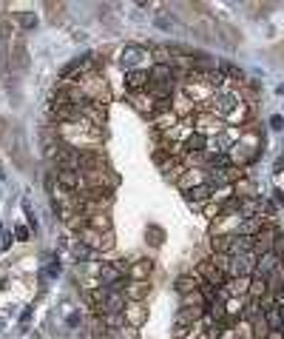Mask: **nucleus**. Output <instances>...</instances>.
Instances as JSON below:
<instances>
[{"label": "nucleus", "mask_w": 284, "mask_h": 339, "mask_svg": "<svg viewBox=\"0 0 284 339\" xmlns=\"http://www.w3.org/2000/svg\"><path fill=\"white\" fill-rule=\"evenodd\" d=\"M74 83H80L85 97L91 103H97V106H108L111 103V86H108V77H102V74H83Z\"/></svg>", "instance_id": "1"}, {"label": "nucleus", "mask_w": 284, "mask_h": 339, "mask_svg": "<svg viewBox=\"0 0 284 339\" xmlns=\"http://www.w3.org/2000/svg\"><path fill=\"white\" fill-rule=\"evenodd\" d=\"M148 60V46H136L128 43L125 49L120 51V66L125 72H134V69H142V63Z\"/></svg>", "instance_id": "3"}, {"label": "nucleus", "mask_w": 284, "mask_h": 339, "mask_svg": "<svg viewBox=\"0 0 284 339\" xmlns=\"http://www.w3.org/2000/svg\"><path fill=\"white\" fill-rule=\"evenodd\" d=\"M151 83H179L176 74H173V66L170 63H154L151 66Z\"/></svg>", "instance_id": "12"}, {"label": "nucleus", "mask_w": 284, "mask_h": 339, "mask_svg": "<svg viewBox=\"0 0 284 339\" xmlns=\"http://www.w3.org/2000/svg\"><path fill=\"white\" fill-rule=\"evenodd\" d=\"M199 285H202V276H199V274H182V276L176 280V291H179L182 296L191 294V291H196Z\"/></svg>", "instance_id": "14"}, {"label": "nucleus", "mask_w": 284, "mask_h": 339, "mask_svg": "<svg viewBox=\"0 0 284 339\" xmlns=\"http://www.w3.org/2000/svg\"><path fill=\"white\" fill-rule=\"evenodd\" d=\"M14 63L20 66V69H26V66H28V57H26V43H23V40H17V43H14Z\"/></svg>", "instance_id": "20"}, {"label": "nucleus", "mask_w": 284, "mask_h": 339, "mask_svg": "<svg viewBox=\"0 0 284 339\" xmlns=\"http://www.w3.org/2000/svg\"><path fill=\"white\" fill-rule=\"evenodd\" d=\"M281 336H284V328H281Z\"/></svg>", "instance_id": "28"}, {"label": "nucleus", "mask_w": 284, "mask_h": 339, "mask_svg": "<svg viewBox=\"0 0 284 339\" xmlns=\"http://www.w3.org/2000/svg\"><path fill=\"white\" fill-rule=\"evenodd\" d=\"M281 126H284V120H281L278 114H276V117H270V129H276V131H278Z\"/></svg>", "instance_id": "25"}, {"label": "nucleus", "mask_w": 284, "mask_h": 339, "mask_svg": "<svg viewBox=\"0 0 284 339\" xmlns=\"http://www.w3.org/2000/svg\"><path fill=\"white\" fill-rule=\"evenodd\" d=\"M281 168H284V157H278V160H276V168H273V171L278 174V171H281Z\"/></svg>", "instance_id": "27"}, {"label": "nucleus", "mask_w": 284, "mask_h": 339, "mask_svg": "<svg viewBox=\"0 0 284 339\" xmlns=\"http://www.w3.org/2000/svg\"><path fill=\"white\" fill-rule=\"evenodd\" d=\"M207 140H210V137H205L202 131L193 129L191 134L179 143V154H205L207 151Z\"/></svg>", "instance_id": "6"}, {"label": "nucleus", "mask_w": 284, "mask_h": 339, "mask_svg": "<svg viewBox=\"0 0 284 339\" xmlns=\"http://www.w3.org/2000/svg\"><path fill=\"white\" fill-rule=\"evenodd\" d=\"M185 200L191 202V205H207V202L213 200V188L207 186V182H202V186L185 191Z\"/></svg>", "instance_id": "11"}, {"label": "nucleus", "mask_w": 284, "mask_h": 339, "mask_svg": "<svg viewBox=\"0 0 284 339\" xmlns=\"http://www.w3.org/2000/svg\"><path fill=\"white\" fill-rule=\"evenodd\" d=\"M264 319H267V328H270V331H281V328H284V319H281V311H278V308L264 311Z\"/></svg>", "instance_id": "17"}, {"label": "nucleus", "mask_w": 284, "mask_h": 339, "mask_svg": "<svg viewBox=\"0 0 284 339\" xmlns=\"http://www.w3.org/2000/svg\"><path fill=\"white\" fill-rule=\"evenodd\" d=\"M148 291H151V282H148V280H128V282H125V296H128V302H145Z\"/></svg>", "instance_id": "8"}, {"label": "nucleus", "mask_w": 284, "mask_h": 339, "mask_svg": "<svg viewBox=\"0 0 284 339\" xmlns=\"http://www.w3.org/2000/svg\"><path fill=\"white\" fill-rule=\"evenodd\" d=\"M145 319H148V305L145 302H128L125 305V322L131 325V328H139Z\"/></svg>", "instance_id": "9"}, {"label": "nucleus", "mask_w": 284, "mask_h": 339, "mask_svg": "<svg viewBox=\"0 0 284 339\" xmlns=\"http://www.w3.org/2000/svg\"><path fill=\"white\" fill-rule=\"evenodd\" d=\"M151 234H154V237H151V242H154V245H162V231H159L156 225H151Z\"/></svg>", "instance_id": "23"}, {"label": "nucleus", "mask_w": 284, "mask_h": 339, "mask_svg": "<svg viewBox=\"0 0 284 339\" xmlns=\"http://www.w3.org/2000/svg\"><path fill=\"white\" fill-rule=\"evenodd\" d=\"M74 257H77L80 262H94V260H97V251L88 248L85 242H74Z\"/></svg>", "instance_id": "16"}, {"label": "nucleus", "mask_w": 284, "mask_h": 339, "mask_svg": "<svg viewBox=\"0 0 284 339\" xmlns=\"http://www.w3.org/2000/svg\"><path fill=\"white\" fill-rule=\"evenodd\" d=\"M196 274L202 276V282H210V285H216V288H225V282L230 280V276H227L213 260H202V262H199Z\"/></svg>", "instance_id": "5"}, {"label": "nucleus", "mask_w": 284, "mask_h": 339, "mask_svg": "<svg viewBox=\"0 0 284 339\" xmlns=\"http://www.w3.org/2000/svg\"><path fill=\"white\" fill-rule=\"evenodd\" d=\"M14 234H17V239H20V242H26V239H28V231L23 228V225H17V231H14Z\"/></svg>", "instance_id": "26"}, {"label": "nucleus", "mask_w": 284, "mask_h": 339, "mask_svg": "<svg viewBox=\"0 0 284 339\" xmlns=\"http://www.w3.org/2000/svg\"><path fill=\"white\" fill-rule=\"evenodd\" d=\"M210 248L216 254H227V248H230V234H213V237H210Z\"/></svg>", "instance_id": "18"}, {"label": "nucleus", "mask_w": 284, "mask_h": 339, "mask_svg": "<svg viewBox=\"0 0 284 339\" xmlns=\"http://www.w3.org/2000/svg\"><path fill=\"white\" fill-rule=\"evenodd\" d=\"M57 182H60V188H65V191H77V188L83 186V177H80V171H74V168H57Z\"/></svg>", "instance_id": "10"}, {"label": "nucleus", "mask_w": 284, "mask_h": 339, "mask_svg": "<svg viewBox=\"0 0 284 339\" xmlns=\"http://www.w3.org/2000/svg\"><path fill=\"white\" fill-rule=\"evenodd\" d=\"M14 17H17V20H20L23 26H26V29H31V26L37 23V17H34V15H14Z\"/></svg>", "instance_id": "22"}, {"label": "nucleus", "mask_w": 284, "mask_h": 339, "mask_svg": "<svg viewBox=\"0 0 284 339\" xmlns=\"http://www.w3.org/2000/svg\"><path fill=\"white\" fill-rule=\"evenodd\" d=\"M148 83H151V72H145V69L125 72V91H145Z\"/></svg>", "instance_id": "7"}, {"label": "nucleus", "mask_w": 284, "mask_h": 339, "mask_svg": "<svg viewBox=\"0 0 284 339\" xmlns=\"http://www.w3.org/2000/svg\"><path fill=\"white\" fill-rule=\"evenodd\" d=\"M151 271H154V262L151 260H134L128 265V280H148Z\"/></svg>", "instance_id": "13"}, {"label": "nucleus", "mask_w": 284, "mask_h": 339, "mask_svg": "<svg viewBox=\"0 0 284 339\" xmlns=\"http://www.w3.org/2000/svg\"><path fill=\"white\" fill-rule=\"evenodd\" d=\"M125 100H128V106L134 108V111H139V114L148 117V120L156 114V100L148 91H125Z\"/></svg>", "instance_id": "4"}, {"label": "nucleus", "mask_w": 284, "mask_h": 339, "mask_svg": "<svg viewBox=\"0 0 284 339\" xmlns=\"http://www.w3.org/2000/svg\"><path fill=\"white\" fill-rule=\"evenodd\" d=\"M80 242H85L88 248H94V251H114V245H117V239H114L111 231H94V228H85V231H80Z\"/></svg>", "instance_id": "2"}, {"label": "nucleus", "mask_w": 284, "mask_h": 339, "mask_svg": "<svg viewBox=\"0 0 284 339\" xmlns=\"http://www.w3.org/2000/svg\"><path fill=\"white\" fill-rule=\"evenodd\" d=\"M154 63H173V54H170L168 46H154Z\"/></svg>", "instance_id": "19"}, {"label": "nucleus", "mask_w": 284, "mask_h": 339, "mask_svg": "<svg viewBox=\"0 0 284 339\" xmlns=\"http://www.w3.org/2000/svg\"><path fill=\"white\" fill-rule=\"evenodd\" d=\"M0 37H3V40H9V17H3V20H0Z\"/></svg>", "instance_id": "24"}, {"label": "nucleus", "mask_w": 284, "mask_h": 339, "mask_svg": "<svg viewBox=\"0 0 284 339\" xmlns=\"http://www.w3.org/2000/svg\"><path fill=\"white\" fill-rule=\"evenodd\" d=\"M182 305H202V308H207L205 299H202V294H199V288L191 291V294H185V296H182Z\"/></svg>", "instance_id": "21"}, {"label": "nucleus", "mask_w": 284, "mask_h": 339, "mask_svg": "<svg viewBox=\"0 0 284 339\" xmlns=\"http://www.w3.org/2000/svg\"><path fill=\"white\" fill-rule=\"evenodd\" d=\"M85 217H88V228H94V231H111V214H108V211L85 214Z\"/></svg>", "instance_id": "15"}]
</instances>
